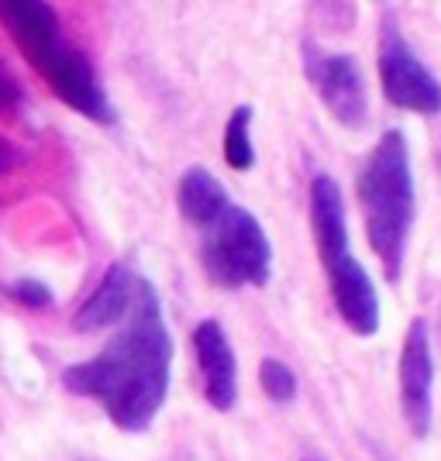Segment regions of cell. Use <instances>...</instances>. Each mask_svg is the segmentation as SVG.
Returning a JSON list of instances; mask_svg holds the SVG:
<instances>
[{
	"label": "cell",
	"mask_w": 441,
	"mask_h": 461,
	"mask_svg": "<svg viewBox=\"0 0 441 461\" xmlns=\"http://www.w3.org/2000/svg\"><path fill=\"white\" fill-rule=\"evenodd\" d=\"M138 286H142V276H134L128 266H111L104 272L100 286L83 300V307L73 317L77 330H104L111 324H121L128 313H132L134 300H138Z\"/></svg>",
	"instance_id": "cell-11"
},
{
	"label": "cell",
	"mask_w": 441,
	"mask_h": 461,
	"mask_svg": "<svg viewBox=\"0 0 441 461\" xmlns=\"http://www.w3.org/2000/svg\"><path fill=\"white\" fill-rule=\"evenodd\" d=\"M259 385L272 403H293L297 400V375L280 358H262L259 366Z\"/></svg>",
	"instance_id": "cell-14"
},
{
	"label": "cell",
	"mask_w": 441,
	"mask_h": 461,
	"mask_svg": "<svg viewBox=\"0 0 441 461\" xmlns=\"http://www.w3.org/2000/svg\"><path fill=\"white\" fill-rule=\"evenodd\" d=\"M431 383H435V358H431V334H427V321L418 317L407 327L400 351V410L407 430L414 438H427L431 434Z\"/></svg>",
	"instance_id": "cell-7"
},
{
	"label": "cell",
	"mask_w": 441,
	"mask_h": 461,
	"mask_svg": "<svg viewBox=\"0 0 441 461\" xmlns=\"http://www.w3.org/2000/svg\"><path fill=\"white\" fill-rule=\"evenodd\" d=\"M193 355L204 379V396L214 410H231L238 400V366L225 327L217 321H200L193 327Z\"/></svg>",
	"instance_id": "cell-8"
},
{
	"label": "cell",
	"mask_w": 441,
	"mask_h": 461,
	"mask_svg": "<svg viewBox=\"0 0 441 461\" xmlns=\"http://www.w3.org/2000/svg\"><path fill=\"white\" fill-rule=\"evenodd\" d=\"M200 262L214 286H266L272 276V245H269L259 217L231 203L228 211L204 230Z\"/></svg>",
	"instance_id": "cell-4"
},
{
	"label": "cell",
	"mask_w": 441,
	"mask_h": 461,
	"mask_svg": "<svg viewBox=\"0 0 441 461\" xmlns=\"http://www.w3.org/2000/svg\"><path fill=\"white\" fill-rule=\"evenodd\" d=\"M7 293L18 300L21 307H28V310L52 307V289L45 286L41 279H18L14 286H7Z\"/></svg>",
	"instance_id": "cell-15"
},
{
	"label": "cell",
	"mask_w": 441,
	"mask_h": 461,
	"mask_svg": "<svg viewBox=\"0 0 441 461\" xmlns=\"http://www.w3.org/2000/svg\"><path fill=\"white\" fill-rule=\"evenodd\" d=\"M225 162L234 173H245L255 166V145H252V107H234L225 128Z\"/></svg>",
	"instance_id": "cell-13"
},
{
	"label": "cell",
	"mask_w": 441,
	"mask_h": 461,
	"mask_svg": "<svg viewBox=\"0 0 441 461\" xmlns=\"http://www.w3.org/2000/svg\"><path fill=\"white\" fill-rule=\"evenodd\" d=\"M355 193L363 207L365 238L376 251L386 279L397 283L407 255V238L414 224V173L403 131H386L355 176Z\"/></svg>",
	"instance_id": "cell-3"
},
{
	"label": "cell",
	"mask_w": 441,
	"mask_h": 461,
	"mask_svg": "<svg viewBox=\"0 0 441 461\" xmlns=\"http://www.w3.org/2000/svg\"><path fill=\"white\" fill-rule=\"evenodd\" d=\"M170 366H173V338L162 317L159 293L149 279H142L138 300L115 341L96 358L62 372V385L73 396H87L104 406L121 430H145L170 393Z\"/></svg>",
	"instance_id": "cell-1"
},
{
	"label": "cell",
	"mask_w": 441,
	"mask_h": 461,
	"mask_svg": "<svg viewBox=\"0 0 441 461\" xmlns=\"http://www.w3.org/2000/svg\"><path fill=\"white\" fill-rule=\"evenodd\" d=\"M176 203H179V213L190 221L193 228H200V230L211 228L214 221L231 207L225 183H221L211 169H204V166H190L187 173L179 176Z\"/></svg>",
	"instance_id": "cell-12"
},
{
	"label": "cell",
	"mask_w": 441,
	"mask_h": 461,
	"mask_svg": "<svg viewBox=\"0 0 441 461\" xmlns=\"http://www.w3.org/2000/svg\"><path fill=\"white\" fill-rule=\"evenodd\" d=\"M327 286L335 296V307L342 313L348 330H355L359 338H372L380 330V300H376V286L369 279V272L345 255L342 262H335L327 269Z\"/></svg>",
	"instance_id": "cell-9"
},
{
	"label": "cell",
	"mask_w": 441,
	"mask_h": 461,
	"mask_svg": "<svg viewBox=\"0 0 441 461\" xmlns=\"http://www.w3.org/2000/svg\"><path fill=\"white\" fill-rule=\"evenodd\" d=\"M300 56H304V73H308L310 86L317 90L331 117L345 128H363L365 117H369V104H365V83L359 62L345 52H327L314 41H304Z\"/></svg>",
	"instance_id": "cell-6"
},
{
	"label": "cell",
	"mask_w": 441,
	"mask_h": 461,
	"mask_svg": "<svg viewBox=\"0 0 441 461\" xmlns=\"http://www.w3.org/2000/svg\"><path fill=\"white\" fill-rule=\"evenodd\" d=\"M21 104V83L11 77V69L0 62V111L7 114V111H18Z\"/></svg>",
	"instance_id": "cell-16"
},
{
	"label": "cell",
	"mask_w": 441,
	"mask_h": 461,
	"mask_svg": "<svg viewBox=\"0 0 441 461\" xmlns=\"http://www.w3.org/2000/svg\"><path fill=\"white\" fill-rule=\"evenodd\" d=\"M310 228H314V245L321 255L325 272L342 262L348 255V224H345V200L331 176H314L310 179Z\"/></svg>",
	"instance_id": "cell-10"
},
{
	"label": "cell",
	"mask_w": 441,
	"mask_h": 461,
	"mask_svg": "<svg viewBox=\"0 0 441 461\" xmlns=\"http://www.w3.org/2000/svg\"><path fill=\"white\" fill-rule=\"evenodd\" d=\"M0 24L14 39L21 56L35 66V73L45 77L52 94L69 104L77 114L111 124L115 107L96 79L90 59L62 39L59 14L49 4L39 0H0Z\"/></svg>",
	"instance_id": "cell-2"
},
{
	"label": "cell",
	"mask_w": 441,
	"mask_h": 461,
	"mask_svg": "<svg viewBox=\"0 0 441 461\" xmlns=\"http://www.w3.org/2000/svg\"><path fill=\"white\" fill-rule=\"evenodd\" d=\"M308 461H321V458H308Z\"/></svg>",
	"instance_id": "cell-18"
},
{
	"label": "cell",
	"mask_w": 441,
	"mask_h": 461,
	"mask_svg": "<svg viewBox=\"0 0 441 461\" xmlns=\"http://www.w3.org/2000/svg\"><path fill=\"white\" fill-rule=\"evenodd\" d=\"M18 158H21V152L14 149V141H11V138L0 135V173L14 169V166H18Z\"/></svg>",
	"instance_id": "cell-17"
},
{
	"label": "cell",
	"mask_w": 441,
	"mask_h": 461,
	"mask_svg": "<svg viewBox=\"0 0 441 461\" xmlns=\"http://www.w3.org/2000/svg\"><path fill=\"white\" fill-rule=\"evenodd\" d=\"M380 86L386 100L400 111H414L421 117L441 114V83L403 41L393 18L383 21L380 35Z\"/></svg>",
	"instance_id": "cell-5"
}]
</instances>
